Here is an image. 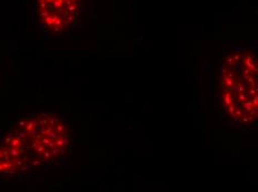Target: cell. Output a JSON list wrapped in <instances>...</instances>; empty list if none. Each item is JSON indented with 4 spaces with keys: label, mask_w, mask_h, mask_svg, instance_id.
Listing matches in <instances>:
<instances>
[{
    "label": "cell",
    "mask_w": 258,
    "mask_h": 192,
    "mask_svg": "<svg viewBox=\"0 0 258 192\" xmlns=\"http://www.w3.org/2000/svg\"><path fill=\"white\" fill-rule=\"evenodd\" d=\"M72 145L58 116L36 115L0 133V178H14L60 163Z\"/></svg>",
    "instance_id": "1"
},
{
    "label": "cell",
    "mask_w": 258,
    "mask_h": 192,
    "mask_svg": "<svg viewBox=\"0 0 258 192\" xmlns=\"http://www.w3.org/2000/svg\"><path fill=\"white\" fill-rule=\"evenodd\" d=\"M85 0H32L36 24L48 37L71 36L82 20Z\"/></svg>",
    "instance_id": "2"
}]
</instances>
